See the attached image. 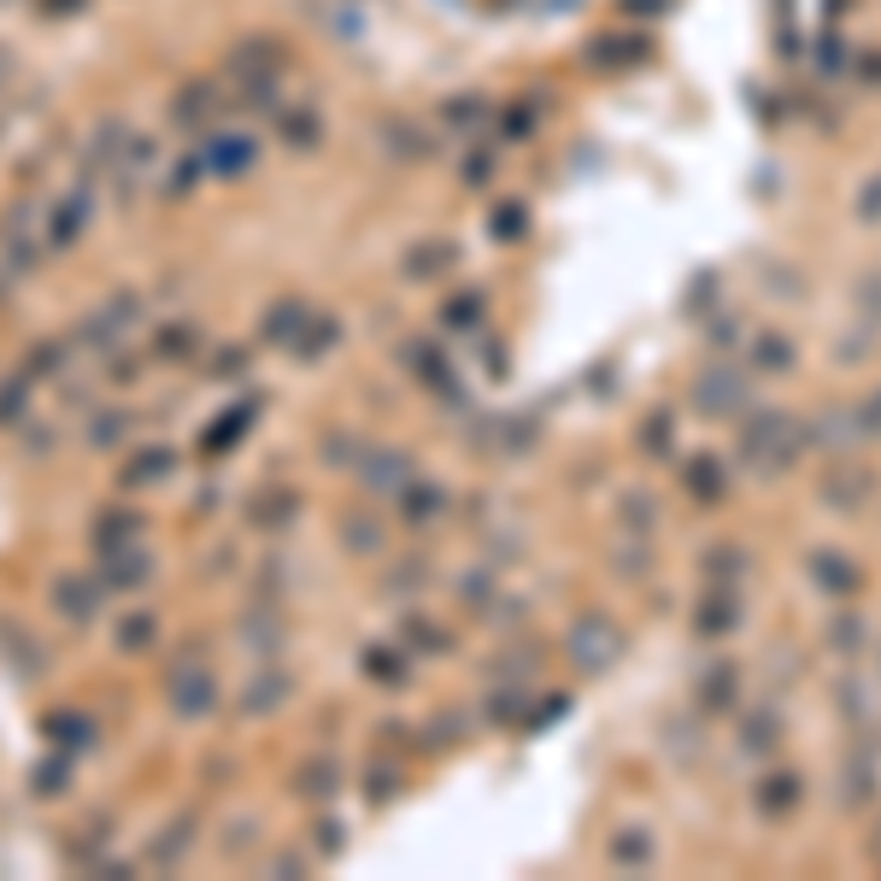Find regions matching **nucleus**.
<instances>
[{
	"mask_svg": "<svg viewBox=\"0 0 881 881\" xmlns=\"http://www.w3.org/2000/svg\"><path fill=\"white\" fill-rule=\"evenodd\" d=\"M153 577V559L141 547H118V552H100V588L112 593H130Z\"/></svg>",
	"mask_w": 881,
	"mask_h": 881,
	"instance_id": "1",
	"label": "nucleus"
},
{
	"mask_svg": "<svg viewBox=\"0 0 881 881\" xmlns=\"http://www.w3.org/2000/svg\"><path fill=\"white\" fill-rule=\"evenodd\" d=\"M53 605L66 611L71 623H94V611H100V582H83V577H59V582H53Z\"/></svg>",
	"mask_w": 881,
	"mask_h": 881,
	"instance_id": "2",
	"label": "nucleus"
},
{
	"mask_svg": "<svg viewBox=\"0 0 881 881\" xmlns=\"http://www.w3.org/2000/svg\"><path fill=\"white\" fill-rule=\"evenodd\" d=\"M141 529V518L130 505H112V511H100L94 518V552H118V547H130V535Z\"/></svg>",
	"mask_w": 881,
	"mask_h": 881,
	"instance_id": "3",
	"label": "nucleus"
},
{
	"mask_svg": "<svg viewBox=\"0 0 881 881\" xmlns=\"http://www.w3.org/2000/svg\"><path fill=\"white\" fill-rule=\"evenodd\" d=\"M48 734H53L66 752H77V747L89 752V747H94V723H89V717H77V711H48Z\"/></svg>",
	"mask_w": 881,
	"mask_h": 881,
	"instance_id": "4",
	"label": "nucleus"
},
{
	"mask_svg": "<svg viewBox=\"0 0 881 881\" xmlns=\"http://www.w3.org/2000/svg\"><path fill=\"white\" fill-rule=\"evenodd\" d=\"M207 688H212L207 675H182V682L171 688V705H177L182 717H200V711L212 705V693H207Z\"/></svg>",
	"mask_w": 881,
	"mask_h": 881,
	"instance_id": "5",
	"label": "nucleus"
},
{
	"mask_svg": "<svg viewBox=\"0 0 881 881\" xmlns=\"http://www.w3.org/2000/svg\"><path fill=\"white\" fill-rule=\"evenodd\" d=\"M171 470V453L166 447H148V453H141L136 464H124V488H141V482H159Z\"/></svg>",
	"mask_w": 881,
	"mask_h": 881,
	"instance_id": "6",
	"label": "nucleus"
},
{
	"mask_svg": "<svg viewBox=\"0 0 881 881\" xmlns=\"http://www.w3.org/2000/svg\"><path fill=\"white\" fill-rule=\"evenodd\" d=\"M30 371L24 377H7L0 382V423H24V400H30Z\"/></svg>",
	"mask_w": 881,
	"mask_h": 881,
	"instance_id": "7",
	"label": "nucleus"
},
{
	"mask_svg": "<svg viewBox=\"0 0 881 881\" xmlns=\"http://www.w3.org/2000/svg\"><path fill=\"white\" fill-rule=\"evenodd\" d=\"M153 647V618L148 611H136V618L118 623V652H148Z\"/></svg>",
	"mask_w": 881,
	"mask_h": 881,
	"instance_id": "8",
	"label": "nucleus"
},
{
	"mask_svg": "<svg viewBox=\"0 0 881 881\" xmlns=\"http://www.w3.org/2000/svg\"><path fill=\"white\" fill-rule=\"evenodd\" d=\"M66 775H71V758H48L42 770H36V793H66Z\"/></svg>",
	"mask_w": 881,
	"mask_h": 881,
	"instance_id": "9",
	"label": "nucleus"
},
{
	"mask_svg": "<svg viewBox=\"0 0 881 881\" xmlns=\"http://www.w3.org/2000/svg\"><path fill=\"white\" fill-rule=\"evenodd\" d=\"M124 429H130V418H124V412H112V418H94V423H89V441H94V447H112L118 436H124Z\"/></svg>",
	"mask_w": 881,
	"mask_h": 881,
	"instance_id": "10",
	"label": "nucleus"
},
{
	"mask_svg": "<svg viewBox=\"0 0 881 881\" xmlns=\"http://www.w3.org/2000/svg\"><path fill=\"white\" fill-rule=\"evenodd\" d=\"M59 353H66V347H59V341H42V347H36V353H30V377H53L59 364H66Z\"/></svg>",
	"mask_w": 881,
	"mask_h": 881,
	"instance_id": "11",
	"label": "nucleus"
},
{
	"mask_svg": "<svg viewBox=\"0 0 881 881\" xmlns=\"http://www.w3.org/2000/svg\"><path fill=\"white\" fill-rule=\"evenodd\" d=\"M182 847H189V834H182V823H177V834H159L153 840V858L166 864V858H182Z\"/></svg>",
	"mask_w": 881,
	"mask_h": 881,
	"instance_id": "12",
	"label": "nucleus"
},
{
	"mask_svg": "<svg viewBox=\"0 0 881 881\" xmlns=\"http://www.w3.org/2000/svg\"><path fill=\"white\" fill-rule=\"evenodd\" d=\"M194 347V330H166L159 336V353H189Z\"/></svg>",
	"mask_w": 881,
	"mask_h": 881,
	"instance_id": "13",
	"label": "nucleus"
}]
</instances>
